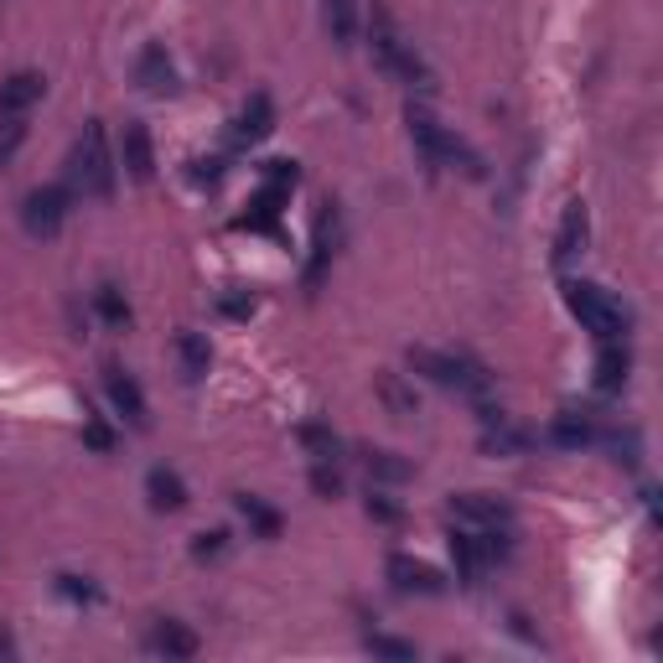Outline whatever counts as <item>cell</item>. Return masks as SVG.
<instances>
[{"label": "cell", "mask_w": 663, "mask_h": 663, "mask_svg": "<svg viewBox=\"0 0 663 663\" xmlns=\"http://www.w3.org/2000/svg\"><path fill=\"white\" fill-rule=\"evenodd\" d=\"M369 53L394 83H405L415 94H435V73L415 53V42H405V32H399V21L389 16L384 0H373V11H369Z\"/></svg>", "instance_id": "cell-1"}, {"label": "cell", "mask_w": 663, "mask_h": 663, "mask_svg": "<svg viewBox=\"0 0 663 663\" xmlns=\"http://www.w3.org/2000/svg\"><path fill=\"white\" fill-rule=\"evenodd\" d=\"M68 187L73 197H94V202H109L119 187V156L109 146V130L104 119H89L83 136L73 140V156H68Z\"/></svg>", "instance_id": "cell-2"}, {"label": "cell", "mask_w": 663, "mask_h": 663, "mask_svg": "<svg viewBox=\"0 0 663 663\" xmlns=\"http://www.w3.org/2000/svg\"><path fill=\"white\" fill-rule=\"evenodd\" d=\"M405 125H410V140L415 151L430 161V166H462L467 176H488V166H482V156L472 151L467 140L456 136V130H446L441 119L430 115L426 104H410L405 109Z\"/></svg>", "instance_id": "cell-3"}, {"label": "cell", "mask_w": 663, "mask_h": 663, "mask_svg": "<svg viewBox=\"0 0 663 663\" xmlns=\"http://www.w3.org/2000/svg\"><path fill=\"white\" fill-rule=\"evenodd\" d=\"M566 306L596 342H627V332H632V312L596 280H566Z\"/></svg>", "instance_id": "cell-4"}, {"label": "cell", "mask_w": 663, "mask_h": 663, "mask_svg": "<svg viewBox=\"0 0 663 663\" xmlns=\"http://www.w3.org/2000/svg\"><path fill=\"white\" fill-rule=\"evenodd\" d=\"M410 369L426 373L430 384H441V389H456L467 394V399H488L492 394V373L482 358H472V352H435V348H410Z\"/></svg>", "instance_id": "cell-5"}, {"label": "cell", "mask_w": 663, "mask_h": 663, "mask_svg": "<svg viewBox=\"0 0 663 663\" xmlns=\"http://www.w3.org/2000/svg\"><path fill=\"white\" fill-rule=\"evenodd\" d=\"M68 202H73V187H62V182L32 187V193L21 197V223H26V234L53 239L62 223H68Z\"/></svg>", "instance_id": "cell-6"}, {"label": "cell", "mask_w": 663, "mask_h": 663, "mask_svg": "<svg viewBox=\"0 0 663 663\" xmlns=\"http://www.w3.org/2000/svg\"><path fill=\"white\" fill-rule=\"evenodd\" d=\"M104 394H109L115 415H119V420H125L130 430H146V426H151V405H146V389L136 384V373H125L119 363H109V369H104Z\"/></svg>", "instance_id": "cell-7"}, {"label": "cell", "mask_w": 663, "mask_h": 663, "mask_svg": "<svg viewBox=\"0 0 663 663\" xmlns=\"http://www.w3.org/2000/svg\"><path fill=\"white\" fill-rule=\"evenodd\" d=\"M446 508H451V519L467 528H513V508L498 492H456Z\"/></svg>", "instance_id": "cell-8"}, {"label": "cell", "mask_w": 663, "mask_h": 663, "mask_svg": "<svg viewBox=\"0 0 663 663\" xmlns=\"http://www.w3.org/2000/svg\"><path fill=\"white\" fill-rule=\"evenodd\" d=\"M384 575H389V585L399 596H441L446 591V575L435 566H426V560H415V555H389Z\"/></svg>", "instance_id": "cell-9"}, {"label": "cell", "mask_w": 663, "mask_h": 663, "mask_svg": "<svg viewBox=\"0 0 663 663\" xmlns=\"http://www.w3.org/2000/svg\"><path fill=\"white\" fill-rule=\"evenodd\" d=\"M119 166H125V176L130 182H151L156 176V140H151V130L140 125V119H130L125 125V136H119Z\"/></svg>", "instance_id": "cell-10"}, {"label": "cell", "mask_w": 663, "mask_h": 663, "mask_svg": "<svg viewBox=\"0 0 663 663\" xmlns=\"http://www.w3.org/2000/svg\"><path fill=\"white\" fill-rule=\"evenodd\" d=\"M451 566H456V581L462 585H477L482 581V575H488V549H482V534H477V528H467V524H456L451 528Z\"/></svg>", "instance_id": "cell-11"}, {"label": "cell", "mask_w": 663, "mask_h": 663, "mask_svg": "<svg viewBox=\"0 0 663 663\" xmlns=\"http://www.w3.org/2000/svg\"><path fill=\"white\" fill-rule=\"evenodd\" d=\"M275 130V104L270 94H249L244 98V109L234 115V130H229V146L234 151H249V146H259V140Z\"/></svg>", "instance_id": "cell-12"}, {"label": "cell", "mask_w": 663, "mask_h": 663, "mask_svg": "<svg viewBox=\"0 0 663 663\" xmlns=\"http://www.w3.org/2000/svg\"><path fill=\"white\" fill-rule=\"evenodd\" d=\"M42 94H47V79L42 73H32V68L11 73V79L0 83V119H26L42 104Z\"/></svg>", "instance_id": "cell-13"}, {"label": "cell", "mask_w": 663, "mask_h": 663, "mask_svg": "<svg viewBox=\"0 0 663 663\" xmlns=\"http://www.w3.org/2000/svg\"><path fill=\"white\" fill-rule=\"evenodd\" d=\"M585 239H591V213H585L581 197H570L566 213H560V229H555V265H570V259H581Z\"/></svg>", "instance_id": "cell-14"}, {"label": "cell", "mask_w": 663, "mask_h": 663, "mask_svg": "<svg viewBox=\"0 0 663 663\" xmlns=\"http://www.w3.org/2000/svg\"><path fill=\"white\" fill-rule=\"evenodd\" d=\"M545 435L560 451H581V446H596L602 441V426H596V415H585V410H560L549 420Z\"/></svg>", "instance_id": "cell-15"}, {"label": "cell", "mask_w": 663, "mask_h": 663, "mask_svg": "<svg viewBox=\"0 0 663 663\" xmlns=\"http://www.w3.org/2000/svg\"><path fill=\"white\" fill-rule=\"evenodd\" d=\"M337 239H342V229H337V208L332 202H322V213H316V234H312V265H306V286H322V275H327L332 254H337Z\"/></svg>", "instance_id": "cell-16"}, {"label": "cell", "mask_w": 663, "mask_h": 663, "mask_svg": "<svg viewBox=\"0 0 663 663\" xmlns=\"http://www.w3.org/2000/svg\"><path fill=\"white\" fill-rule=\"evenodd\" d=\"M136 83L146 89V94H176V62L166 58V47L161 42H151V47H140L136 58Z\"/></svg>", "instance_id": "cell-17"}, {"label": "cell", "mask_w": 663, "mask_h": 663, "mask_svg": "<svg viewBox=\"0 0 663 663\" xmlns=\"http://www.w3.org/2000/svg\"><path fill=\"white\" fill-rule=\"evenodd\" d=\"M176 373L187 379V384H197V379H208V369H213V342H208V332H176Z\"/></svg>", "instance_id": "cell-18"}, {"label": "cell", "mask_w": 663, "mask_h": 663, "mask_svg": "<svg viewBox=\"0 0 663 663\" xmlns=\"http://www.w3.org/2000/svg\"><path fill=\"white\" fill-rule=\"evenodd\" d=\"M627 379H632V352H627V342H602L591 384H596L602 394H623Z\"/></svg>", "instance_id": "cell-19"}, {"label": "cell", "mask_w": 663, "mask_h": 663, "mask_svg": "<svg viewBox=\"0 0 663 663\" xmlns=\"http://www.w3.org/2000/svg\"><path fill=\"white\" fill-rule=\"evenodd\" d=\"M234 508H239V519L249 524L254 539H280L286 534V519H280V508H270L259 492H234Z\"/></svg>", "instance_id": "cell-20"}, {"label": "cell", "mask_w": 663, "mask_h": 663, "mask_svg": "<svg viewBox=\"0 0 663 663\" xmlns=\"http://www.w3.org/2000/svg\"><path fill=\"white\" fill-rule=\"evenodd\" d=\"M151 648H156L161 659H176V663H187V659H197V632L187 623H176V617H161L156 627H151Z\"/></svg>", "instance_id": "cell-21"}, {"label": "cell", "mask_w": 663, "mask_h": 663, "mask_svg": "<svg viewBox=\"0 0 663 663\" xmlns=\"http://www.w3.org/2000/svg\"><path fill=\"white\" fill-rule=\"evenodd\" d=\"M146 498L156 513H182L187 508V482H182V472L176 467H151L146 472Z\"/></svg>", "instance_id": "cell-22"}, {"label": "cell", "mask_w": 663, "mask_h": 663, "mask_svg": "<svg viewBox=\"0 0 663 663\" xmlns=\"http://www.w3.org/2000/svg\"><path fill=\"white\" fill-rule=\"evenodd\" d=\"M322 26H327L332 47H352L358 42V26H363L358 0H322Z\"/></svg>", "instance_id": "cell-23"}, {"label": "cell", "mask_w": 663, "mask_h": 663, "mask_svg": "<svg viewBox=\"0 0 663 663\" xmlns=\"http://www.w3.org/2000/svg\"><path fill=\"white\" fill-rule=\"evenodd\" d=\"M295 441H301V451L312 456V462H342V435L327 426V420H306V426H295Z\"/></svg>", "instance_id": "cell-24"}, {"label": "cell", "mask_w": 663, "mask_h": 663, "mask_svg": "<svg viewBox=\"0 0 663 663\" xmlns=\"http://www.w3.org/2000/svg\"><path fill=\"white\" fill-rule=\"evenodd\" d=\"M482 446L492 451V456H524L528 446H534V430L513 426V420H492V426H482Z\"/></svg>", "instance_id": "cell-25"}, {"label": "cell", "mask_w": 663, "mask_h": 663, "mask_svg": "<svg viewBox=\"0 0 663 663\" xmlns=\"http://www.w3.org/2000/svg\"><path fill=\"white\" fill-rule=\"evenodd\" d=\"M379 399H384V410L394 415V420H415L420 415V394H415V384H405L399 373H379Z\"/></svg>", "instance_id": "cell-26"}, {"label": "cell", "mask_w": 663, "mask_h": 663, "mask_svg": "<svg viewBox=\"0 0 663 663\" xmlns=\"http://www.w3.org/2000/svg\"><path fill=\"white\" fill-rule=\"evenodd\" d=\"M363 467H369V477L379 488H399V482L415 477V462L399 456V451H363Z\"/></svg>", "instance_id": "cell-27"}, {"label": "cell", "mask_w": 663, "mask_h": 663, "mask_svg": "<svg viewBox=\"0 0 663 663\" xmlns=\"http://www.w3.org/2000/svg\"><path fill=\"white\" fill-rule=\"evenodd\" d=\"M94 312H98L104 327H115V332L130 327V301H125L119 286H98V291H94Z\"/></svg>", "instance_id": "cell-28"}, {"label": "cell", "mask_w": 663, "mask_h": 663, "mask_svg": "<svg viewBox=\"0 0 663 663\" xmlns=\"http://www.w3.org/2000/svg\"><path fill=\"white\" fill-rule=\"evenodd\" d=\"M596 446H606L612 462H623V467H638V462H643V435H638V430H602Z\"/></svg>", "instance_id": "cell-29"}, {"label": "cell", "mask_w": 663, "mask_h": 663, "mask_svg": "<svg viewBox=\"0 0 663 663\" xmlns=\"http://www.w3.org/2000/svg\"><path fill=\"white\" fill-rule=\"evenodd\" d=\"M312 492H316V498H327V503H337V498L348 492L342 462H312Z\"/></svg>", "instance_id": "cell-30"}, {"label": "cell", "mask_w": 663, "mask_h": 663, "mask_svg": "<svg viewBox=\"0 0 663 663\" xmlns=\"http://www.w3.org/2000/svg\"><path fill=\"white\" fill-rule=\"evenodd\" d=\"M363 508H369V519H373V524H399V519H405V508L394 503V492H389V488H379V482L369 488Z\"/></svg>", "instance_id": "cell-31"}, {"label": "cell", "mask_w": 663, "mask_h": 663, "mask_svg": "<svg viewBox=\"0 0 663 663\" xmlns=\"http://www.w3.org/2000/svg\"><path fill=\"white\" fill-rule=\"evenodd\" d=\"M363 648H369L373 659H415V653H420L415 643H405V638H389V632H369V638H363Z\"/></svg>", "instance_id": "cell-32"}, {"label": "cell", "mask_w": 663, "mask_h": 663, "mask_svg": "<svg viewBox=\"0 0 663 663\" xmlns=\"http://www.w3.org/2000/svg\"><path fill=\"white\" fill-rule=\"evenodd\" d=\"M58 596L73 606H94L98 602V585L89 575H58Z\"/></svg>", "instance_id": "cell-33"}, {"label": "cell", "mask_w": 663, "mask_h": 663, "mask_svg": "<svg viewBox=\"0 0 663 663\" xmlns=\"http://www.w3.org/2000/svg\"><path fill=\"white\" fill-rule=\"evenodd\" d=\"M193 555L197 560H223L229 555V528H202L193 539Z\"/></svg>", "instance_id": "cell-34"}, {"label": "cell", "mask_w": 663, "mask_h": 663, "mask_svg": "<svg viewBox=\"0 0 663 663\" xmlns=\"http://www.w3.org/2000/svg\"><path fill=\"white\" fill-rule=\"evenodd\" d=\"M295 182H301V166H295V161H265V187L295 193Z\"/></svg>", "instance_id": "cell-35"}, {"label": "cell", "mask_w": 663, "mask_h": 663, "mask_svg": "<svg viewBox=\"0 0 663 663\" xmlns=\"http://www.w3.org/2000/svg\"><path fill=\"white\" fill-rule=\"evenodd\" d=\"M83 441H89L94 451H104V456H109V451H115V430L104 426L98 415H89V420H83Z\"/></svg>", "instance_id": "cell-36"}, {"label": "cell", "mask_w": 663, "mask_h": 663, "mask_svg": "<svg viewBox=\"0 0 663 663\" xmlns=\"http://www.w3.org/2000/svg\"><path fill=\"white\" fill-rule=\"evenodd\" d=\"M21 140H26V119H5V130H0V161L16 156Z\"/></svg>", "instance_id": "cell-37"}, {"label": "cell", "mask_w": 663, "mask_h": 663, "mask_svg": "<svg viewBox=\"0 0 663 663\" xmlns=\"http://www.w3.org/2000/svg\"><path fill=\"white\" fill-rule=\"evenodd\" d=\"M218 312H223V316H239V322H244V316L254 312V301H249V295H223V301H218Z\"/></svg>", "instance_id": "cell-38"}, {"label": "cell", "mask_w": 663, "mask_h": 663, "mask_svg": "<svg viewBox=\"0 0 663 663\" xmlns=\"http://www.w3.org/2000/svg\"><path fill=\"white\" fill-rule=\"evenodd\" d=\"M197 182H218V176H223V156H208V161H197Z\"/></svg>", "instance_id": "cell-39"}, {"label": "cell", "mask_w": 663, "mask_h": 663, "mask_svg": "<svg viewBox=\"0 0 663 663\" xmlns=\"http://www.w3.org/2000/svg\"><path fill=\"white\" fill-rule=\"evenodd\" d=\"M5 653H11V638H5V632H0V659H5Z\"/></svg>", "instance_id": "cell-40"}]
</instances>
